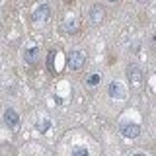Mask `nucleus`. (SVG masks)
<instances>
[{
	"mask_svg": "<svg viewBox=\"0 0 156 156\" xmlns=\"http://www.w3.org/2000/svg\"><path fill=\"white\" fill-rule=\"evenodd\" d=\"M127 78H129V84L133 90H140L144 86V74L140 70V66L135 65V62L127 66Z\"/></svg>",
	"mask_w": 156,
	"mask_h": 156,
	"instance_id": "f257e3e1",
	"label": "nucleus"
},
{
	"mask_svg": "<svg viewBox=\"0 0 156 156\" xmlns=\"http://www.w3.org/2000/svg\"><path fill=\"white\" fill-rule=\"evenodd\" d=\"M66 62H68V68H70V70H80V68L84 66V62H86V53L82 51V49L70 51L68 53Z\"/></svg>",
	"mask_w": 156,
	"mask_h": 156,
	"instance_id": "f03ea898",
	"label": "nucleus"
},
{
	"mask_svg": "<svg viewBox=\"0 0 156 156\" xmlns=\"http://www.w3.org/2000/svg\"><path fill=\"white\" fill-rule=\"evenodd\" d=\"M61 27L68 35H74V33L80 31V18H78L76 14H66L65 20H62V23H61Z\"/></svg>",
	"mask_w": 156,
	"mask_h": 156,
	"instance_id": "7ed1b4c3",
	"label": "nucleus"
},
{
	"mask_svg": "<svg viewBox=\"0 0 156 156\" xmlns=\"http://www.w3.org/2000/svg\"><path fill=\"white\" fill-rule=\"evenodd\" d=\"M104 20H105V8L101 4H94L90 8V23L92 26H100V23H104Z\"/></svg>",
	"mask_w": 156,
	"mask_h": 156,
	"instance_id": "20e7f679",
	"label": "nucleus"
},
{
	"mask_svg": "<svg viewBox=\"0 0 156 156\" xmlns=\"http://www.w3.org/2000/svg\"><path fill=\"white\" fill-rule=\"evenodd\" d=\"M49 18H51V8H49L47 4L39 6L35 12L31 14V20H33L35 23H45V22H49Z\"/></svg>",
	"mask_w": 156,
	"mask_h": 156,
	"instance_id": "39448f33",
	"label": "nucleus"
},
{
	"mask_svg": "<svg viewBox=\"0 0 156 156\" xmlns=\"http://www.w3.org/2000/svg\"><path fill=\"white\" fill-rule=\"evenodd\" d=\"M107 94H109L113 100H125L127 98V90L121 82H111L109 88H107Z\"/></svg>",
	"mask_w": 156,
	"mask_h": 156,
	"instance_id": "423d86ee",
	"label": "nucleus"
},
{
	"mask_svg": "<svg viewBox=\"0 0 156 156\" xmlns=\"http://www.w3.org/2000/svg\"><path fill=\"white\" fill-rule=\"evenodd\" d=\"M119 131H121L123 136H127V139H136V136L140 135V125H136V123H123L119 127Z\"/></svg>",
	"mask_w": 156,
	"mask_h": 156,
	"instance_id": "0eeeda50",
	"label": "nucleus"
},
{
	"mask_svg": "<svg viewBox=\"0 0 156 156\" xmlns=\"http://www.w3.org/2000/svg\"><path fill=\"white\" fill-rule=\"evenodd\" d=\"M4 123H6L10 129H18L20 125V115L16 109H12V107H8L6 111H4Z\"/></svg>",
	"mask_w": 156,
	"mask_h": 156,
	"instance_id": "6e6552de",
	"label": "nucleus"
},
{
	"mask_svg": "<svg viewBox=\"0 0 156 156\" xmlns=\"http://www.w3.org/2000/svg\"><path fill=\"white\" fill-rule=\"evenodd\" d=\"M23 61H26L27 65H35V62L39 61V49H37L35 45L27 47L26 53H23Z\"/></svg>",
	"mask_w": 156,
	"mask_h": 156,
	"instance_id": "1a4fd4ad",
	"label": "nucleus"
},
{
	"mask_svg": "<svg viewBox=\"0 0 156 156\" xmlns=\"http://www.w3.org/2000/svg\"><path fill=\"white\" fill-rule=\"evenodd\" d=\"M86 84L88 86H98V84H100V74H90V76H88L86 78Z\"/></svg>",
	"mask_w": 156,
	"mask_h": 156,
	"instance_id": "9d476101",
	"label": "nucleus"
},
{
	"mask_svg": "<svg viewBox=\"0 0 156 156\" xmlns=\"http://www.w3.org/2000/svg\"><path fill=\"white\" fill-rule=\"evenodd\" d=\"M51 129V121L49 119H43L41 123H39V131H41V133H45V131H49Z\"/></svg>",
	"mask_w": 156,
	"mask_h": 156,
	"instance_id": "9b49d317",
	"label": "nucleus"
},
{
	"mask_svg": "<svg viewBox=\"0 0 156 156\" xmlns=\"http://www.w3.org/2000/svg\"><path fill=\"white\" fill-rule=\"evenodd\" d=\"M72 154H80V156H84V154H88V150L86 148H74V150H72Z\"/></svg>",
	"mask_w": 156,
	"mask_h": 156,
	"instance_id": "f8f14e48",
	"label": "nucleus"
},
{
	"mask_svg": "<svg viewBox=\"0 0 156 156\" xmlns=\"http://www.w3.org/2000/svg\"><path fill=\"white\" fill-rule=\"evenodd\" d=\"M135 2H139V4H146L148 0H135Z\"/></svg>",
	"mask_w": 156,
	"mask_h": 156,
	"instance_id": "ddd939ff",
	"label": "nucleus"
},
{
	"mask_svg": "<svg viewBox=\"0 0 156 156\" xmlns=\"http://www.w3.org/2000/svg\"><path fill=\"white\" fill-rule=\"evenodd\" d=\"M152 45H156V37H152ZM156 49V47H154Z\"/></svg>",
	"mask_w": 156,
	"mask_h": 156,
	"instance_id": "4468645a",
	"label": "nucleus"
},
{
	"mask_svg": "<svg viewBox=\"0 0 156 156\" xmlns=\"http://www.w3.org/2000/svg\"><path fill=\"white\" fill-rule=\"evenodd\" d=\"M109 2H119V0H109Z\"/></svg>",
	"mask_w": 156,
	"mask_h": 156,
	"instance_id": "2eb2a0df",
	"label": "nucleus"
},
{
	"mask_svg": "<svg viewBox=\"0 0 156 156\" xmlns=\"http://www.w3.org/2000/svg\"><path fill=\"white\" fill-rule=\"evenodd\" d=\"M2 2H4V0H0V6H2Z\"/></svg>",
	"mask_w": 156,
	"mask_h": 156,
	"instance_id": "dca6fc26",
	"label": "nucleus"
},
{
	"mask_svg": "<svg viewBox=\"0 0 156 156\" xmlns=\"http://www.w3.org/2000/svg\"><path fill=\"white\" fill-rule=\"evenodd\" d=\"M66 2H72V0H66Z\"/></svg>",
	"mask_w": 156,
	"mask_h": 156,
	"instance_id": "f3484780",
	"label": "nucleus"
}]
</instances>
